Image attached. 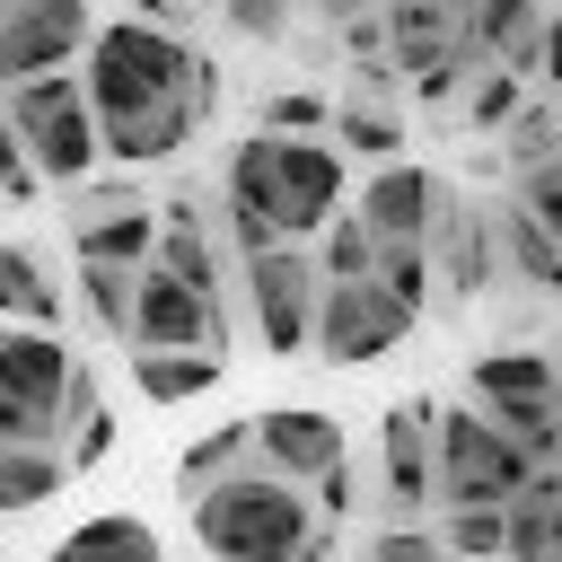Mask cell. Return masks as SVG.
<instances>
[{
    "label": "cell",
    "mask_w": 562,
    "mask_h": 562,
    "mask_svg": "<svg viewBox=\"0 0 562 562\" xmlns=\"http://www.w3.org/2000/svg\"><path fill=\"white\" fill-rule=\"evenodd\" d=\"M79 79H88L105 158H114L123 176L176 158V149L220 114V61H202L176 26H149V18H114V26H97Z\"/></svg>",
    "instance_id": "cell-1"
},
{
    "label": "cell",
    "mask_w": 562,
    "mask_h": 562,
    "mask_svg": "<svg viewBox=\"0 0 562 562\" xmlns=\"http://www.w3.org/2000/svg\"><path fill=\"white\" fill-rule=\"evenodd\" d=\"M184 509H193L202 553H220V562H325L334 553V527L316 518V501L299 483H281L272 465H246Z\"/></svg>",
    "instance_id": "cell-2"
},
{
    "label": "cell",
    "mask_w": 562,
    "mask_h": 562,
    "mask_svg": "<svg viewBox=\"0 0 562 562\" xmlns=\"http://www.w3.org/2000/svg\"><path fill=\"white\" fill-rule=\"evenodd\" d=\"M430 430H439V501H448V509H509V501L544 474L483 404H439Z\"/></svg>",
    "instance_id": "cell-3"
},
{
    "label": "cell",
    "mask_w": 562,
    "mask_h": 562,
    "mask_svg": "<svg viewBox=\"0 0 562 562\" xmlns=\"http://www.w3.org/2000/svg\"><path fill=\"white\" fill-rule=\"evenodd\" d=\"M9 114H18L26 158H35L44 184H88V167L105 158V132H97V105H88V79L79 70H53V79L9 88Z\"/></svg>",
    "instance_id": "cell-4"
},
{
    "label": "cell",
    "mask_w": 562,
    "mask_h": 562,
    "mask_svg": "<svg viewBox=\"0 0 562 562\" xmlns=\"http://www.w3.org/2000/svg\"><path fill=\"white\" fill-rule=\"evenodd\" d=\"M237 281H246V307H255V342H263L272 360H290V351H316L325 272H316L299 246H272V255L237 263Z\"/></svg>",
    "instance_id": "cell-5"
},
{
    "label": "cell",
    "mask_w": 562,
    "mask_h": 562,
    "mask_svg": "<svg viewBox=\"0 0 562 562\" xmlns=\"http://www.w3.org/2000/svg\"><path fill=\"white\" fill-rule=\"evenodd\" d=\"M88 44H97V0H26L0 26V97L26 88V79H53L70 61H88Z\"/></svg>",
    "instance_id": "cell-6"
},
{
    "label": "cell",
    "mask_w": 562,
    "mask_h": 562,
    "mask_svg": "<svg viewBox=\"0 0 562 562\" xmlns=\"http://www.w3.org/2000/svg\"><path fill=\"white\" fill-rule=\"evenodd\" d=\"M404 334H413V316H404L378 281H325V307H316V360H325V369H369V360H386Z\"/></svg>",
    "instance_id": "cell-7"
},
{
    "label": "cell",
    "mask_w": 562,
    "mask_h": 562,
    "mask_svg": "<svg viewBox=\"0 0 562 562\" xmlns=\"http://www.w3.org/2000/svg\"><path fill=\"white\" fill-rule=\"evenodd\" d=\"M158 228H167V220H158L132 184H79V202H70V255H79V263H123V272H149Z\"/></svg>",
    "instance_id": "cell-8"
},
{
    "label": "cell",
    "mask_w": 562,
    "mask_h": 562,
    "mask_svg": "<svg viewBox=\"0 0 562 562\" xmlns=\"http://www.w3.org/2000/svg\"><path fill=\"white\" fill-rule=\"evenodd\" d=\"M430 395H404V404H386V422H378V492H386V509H395V527H422V501H439V430H430Z\"/></svg>",
    "instance_id": "cell-9"
},
{
    "label": "cell",
    "mask_w": 562,
    "mask_h": 562,
    "mask_svg": "<svg viewBox=\"0 0 562 562\" xmlns=\"http://www.w3.org/2000/svg\"><path fill=\"white\" fill-rule=\"evenodd\" d=\"M220 342H228V307L220 299H202V290H184L176 272H140V316H132V351H211L220 360Z\"/></svg>",
    "instance_id": "cell-10"
},
{
    "label": "cell",
    "mask_w": 562,
    "mask_h": 562,
    "mask_svg": "<svg viewBox=\"0 0 562 562\" xmlns=\"http://www.w3.org/2000/svg\"><path fill=\"white\" fill-rule=\"evenodd\" d=\"M79 351L61 334H35V325H0V395L9 404H35L53 422H70V395H79Z\"/></svg>",
    "instance_id": "cell-11"
},
{
    "label": "cell",
    "mask_w": 562,
    "mask_h": 562,
    "mask_svg": "<svg viewBox=\"0 0 562 562\" xmlns=\"http://www.w3.org/2000/svg\"><path fill=\"white\" fill-rule=\"evenodd\" d=\"M272 176H281V237H325L342 220V158L325 140H281L272 132Z\"/></svg>",
    "instance_id": "cell-12"
},
{
    "label": "cell",
    "mask_w": 562,
    "mask_h": 562,
    "mask_svg": "<svg viewBox=\"0 0 562 562\" xmlns=\"http://www.w3.org/2000/svg\"><path fill=\"white\" fill-rule=\"evenodd\" d=\"M342 457H351V448H342V422H334V413H316V404H272V413H255V465H272L281 483H325Z\"/></svg>",
    "instance_id": "cell-13"
},
{
    "label": "cell",
    "mask_w": 562,
    "mask_h": 562,
    "mask_svg": "<svg viewBox=\"0 0 562 562\" xmlns=\"http://www.w3.org/2000/svg\"><path fill=\"white\" fill-rule=\"evenodd\" d=\"M439 202H448V184L430 176V167H413V158H395V167H378L369 184H360V228L378 237V246H430V220H439Z\"/></svg>",
    "instance_id": "cell-14"
},
{
    "label": "cell",
    "mask_w": 562,
    "mask_h": 562,
    "mask_svg": "<svg viewBox=\"0 0 562 562\" xmlns=\"http://www.w3.org/2000/svg\"><path fill=\"white\" fill-rule=\"evenodd\" d=\"M492 246H501V228L474 211V202H439V220H430V263H439V290L448 299H474L483 281H492Z\"/></svg>",
    "instance_id": "cell-15"
},
{
    "label": "cell",
    "mask_w": 562,
    "mask_h": 562,
    "mask_svg": "<svg viewBox=\"0 0 562 562\" xmlns=\"http://www.w3.org/2000/svg\"><path fill=\"white\" fill-rule=\"evenodd\" d=\"M386 44H395V61H404L413 79L439 70V61H457V53H474L457 0H386Z\"/></svg>",
    "instance_id": "cell-16"
},
{
    "label": "cell",
    "mask_w": 562,
    "mask_h": 562,
    "mask_svg": "<svg viewBox=\"0 0 562 562\" xmlns=\"http://www.w3.org/2000/svg\"><path fill=\"white\" fill-rule=\"evenodd\" d=\"M158 272H176L184 290H202V299H220L228 290V263H220V246H211V220H202V193H167V228H158V255H149Z\"/></svg>",
    "instance_id": "cell-17"
},
{
    "label": "cell",
    "mask_w": 562,
    "mask_h": 562,
    "mask_svg": "<svg viewBox=\"0 0 562 562\" xmlns=\"http://www.w3.org/2000/svg\"><path fill=\"white\" fill-rule=\"evenodd\" d=\"M544 26H553V18H544V0H474V9H465L474 53H483L492 70H518V79L544 61Z\"/></svg>",
    "instance_id": "cell-18"
},
{
    "label": "cell",
    "mask_w": 562,
    "mask_h": 562,
    "mask_svg": "<svg viewBox=\"0 0 562 562\" xmlns=\"http://www.w3.org/2000/svg\"><path fill=\"white\" fill-rule=\"evenodd\" d=\"M474 404L483 413H509V404H562V360L553 351H483L465 369Z\"/></svg>",
    "instance_id": "cell-19"
},
{
    "label": "cell",
    "mask_w": 562,
    "mask_h": 562,
    "mask_svg": "<svg viewBox=\"0 0 562 562\" xmlns=\"http://www.w3.org/2000/svg\"><path fill=\"white\" fill-rule=\"evenodd\" d=\"M0 325H35V334H61V281L44 272L35 246H0Z\"/></svg>",
    "instance_id": "cell-20"
},
{
    "label": "cell",
    "mask_w": 562,
    "mask_h": 562,
    "mask_svg": "<svg viewBox=\"0 0 562 562\" xmlns=\"http://www.w3.org/2000/svg\"><path fill=\"white\" fill-rule=\"evenodd\" d=\"M44 562H167V544L149 536V518L132 509H105V518H79Z\"/></svg>",
    "instance_id": "cell-21"
},
{
    "label": "cell",
    "mask_w": 562,
    "mask_h": 562,
    "mask_svg": "<svg viewBox=\"0 0 562 562\" xmlns=\"http://www.w3.org/2000/svg\"><path fill=\"white\" fill-rule=\"evenodd\" d=\"M509 562H562V474L553 465L509 501Z\"/></svg>",
    "instance_id": "cell-22"
},
{
    "label": "cell",
    "mask_w": 562,
    "mask_h": 562,
    "mask_svg": "<svg viewBox=\"0 0 562 562\" xmlns=\"http://www.w3.org/2000/svg\"><path fill=\"white\" fill-rule=\"evenodd\" d=\"M132 386L149 404H193L220 386V360L211 351H132Z\"/></svg>",
    "instance_id": "cell-23"
},
{
    "label": "cell",
    "mask_w": 562,
    "mask_h": 562,
    "mask_svg": "<svg viewBox=\"0 0 562 562\" xmlns=\"http://www.w3.org/2000/svg\"><path fill=\"white\" fill-rule=\"evenodd\" d=\"M255 465V422H220V430H202L193 448H184V501H202L211 483H228V474H246Z\"/></svg>",
    "instance_id": "cell-24"
},
{
    "label": "cell",
    "mask_w": 562,
    "mask_h": 562,
    "mask_svg": "<svg viewBox=\"0 0 562 562\" xmlns=\"http://www.w3.org/2000/svg\"><path fill=\"white\" fill-rule=\"evenodd\" d=\"M61 483H70V457L61 448H0V518L44 509Z\"/></svg>",
    "instance_id": "cell-25"
},
{
    "label": "cell",
    "mask_w": 562,
    "mask_h": 562,
    "mask_svg": "<svg viewBox=\"0 0 562 562\" xmlns=\"http://www.w3.org/2000/svg\"><path fill=\"white\" fill-rule=\"evenodd\" d=\"M79 307H88V325H97V334L132 342V316H140V272H123V263H79Z\"/></svg>",
    "instance_id": "cell-26"
},
{
    "label": "cell",
    "mask_w": 562,
    "mask_h": 562,
    "mask_svg": "<svg viewBox=\"0 0 562 562\" xmlns=\"http://www.w3.org/2000/svg\"><path fill=\"white\" fill-rule=\"evenodd\" d=\"M492 228H501V246H509L518 281H527V290H553V299H562V246H553V237H544V228H536V220H527L518 202H509V211H501Z\"/></svg>",
    "instance_id": "cell-27"
},
{
    "label": "cell",
    "mask_w": 562,
    "mask_h": 562,
    "mask_svg": "<svg viewBox=\"0 0 562 562\" xmlns=\"http://www.w3.org/2000/svg\"><path fill=\"white\" fill-rule=\"evenodd\" d=\"M334 132H342V149H360V158H378V167H395V149H404V123H395L378 97H342V105H334Z\"/></svg>",
    "instance_id": "cell-28"
},
{
    "label": "cell",
    "mask_w": 562,
    "mask_h": 562,
    "mask_svg": "<svg viewBox=\"0 0 562 562\" xmlns=\"http://www.w3.org/2000/svg\"><path fill=\"white\" fill-rule=\"evenodd\" d=\"M430 272H439V263H430V246H378V272H369V281H378L404 316H422V307H430V290H439Z\"/></svg>",
    "instance_id": "cell-29"
},
{
    "label": "cell",
    "mask_w": 562,
    "mask_h": 562,
    "mask_svg": "<svg viewBox=\"0 0 562 562\" xmlns=\"http://www.w3.org/2000/svg\"><path fill=\"white\" fill-rule=\"evenodd\" d=\"M105 448H114V413L97 404V378H79V395H70V430H61V457H70V474H88V465H105Z\"/></svg>",
    "instance_id": "cell-30"
},
{
    "label": "cell",
    "mask_w": 562,
    "mask_h": 562,
    "mask_svg": "<svg viewBox=\"0 0 562 562\" xmlns=\"http://www.w3.org/2000/svg\"><path fill=\"white\" fill-rule=\"evenodd\" d=\"M439 544L457 562H509V509H448L439 518Z\"/></svg>",
    "instance_id": "cell-31"
},
{
    "label": "cell",
    "mask_w": 562,
    "mask_h": 562,
    "mask_svg": "<svg viewBox=\"0 0 562 562\" xmlns=\"http://www.w3.org/2000/svg\"><path fill=\"white\" fill-rule=\"evenodd\" d=\"M316 272H325V281H369V272H378V237L360 228V211H342V220L325 228V246H316Z\"/></svg>",
    "instance_id": "cell-32"
},
{
    "label": "cell",
    "mask_w": 562,
    "mask_h": 562,
    "mask_svg": "<svg viewBox=\"0 0 562 562\" xmlns=\"http://www.w3.org/2000/svg\"><path fill=\"white\" fill-rule=\"evenodd\" d=\"M518 105H527V79L518 70H483L474 97H465V123L474 132H501V123H518Z\"/></svg>",
    "instance_id": "cell-33"
},
{
    "label": "cell",
    "mask_w": 562,
    "mask_h": 562,
    "mask_svg": "<svg viewBox=\"0 0 562 562\" xmlns=\"http://www.w3.org/2000/svg\"><path fill=\"white\" fill-rule=\"evenodd\" d=\"M509 158H518V176L544 167V158H562V114H553V105H518V123H509Z\"/></svg>",
    "instance_id": "cell-34"
},
{
    "label": "cell",
    "mask_w": 562,
    "mask_h": 562,
    "mask_svg": "<svg viewBox=\"0 0 562 562\" xmlns=\"http://www.w3.org/2000/svg\"><path fill=\"white\" fill-rule=\"evenodd\" d=\"M35 158H26V132H18V114H9V97H0V202H35Z\"/></svg>",
    "instance_id": "cell-35"
},
{
    "label": "cell",
    "mask_w": 562,
    "mask_h": 562,
    "mask_svg": "<svg viewBox=\"0 0 562 562\" xmlns=\"http://www.w3.org/2000/svg\"><path fill=\"white\" fill-rule=\"evenodd\" d=\"M518 211L562 246V158H544V167H527V176H518Z\"/></svg>",
    "instance_id": "cell-36"
},
{
    "label": "cell",
    "mask_w": 562,
    "mask_h": 562,
    "mask_svg": "<svg viewBox=\"0 0 562 562\" xmlns=\"http://www.w3.org/2000/svg\"><path fill=\"white\" fill-rule=\"evenodd\" d=\"M316 123H334V105H325L316 88H281V97H263V132L299 140V132H316Z\"/></svg>",
    "instance_id": "cell-37"
},
{
    "label": "cell",
    "mask_w": 562,
    "mask_h": 562,
    "mask_svg": "<svg viewBox=\"0 0 562 562\" xmlns=\"http://www.w3.org/2000/svg\"><path fill=\"white\" fill-rule=\"evenodd\" d=\"M228 26H237L246 44H281V26H290V0H228Z\"/></svg>",
    "instance_id": "cell-38"
},
{
    "label": "cell",
    "mask_w": 562,
    "mask_h": 562,
    "mask_svg": "<svg viewBox=\"0 0 562 562\" xmlns=\"http://www.w3.org/2000/svg\"><path fill=\"white\" fill-rule=\"evenodd\" d=\"M369 562H448V544H439L430 527H386V536L369 544Z\"/></svg>",
    "instance_id": "cell-39"
},
{
    "label": "cell",
    "mask_w": 562,
    "mask_h": 562,
    "mask_svg": "<svg viewBox=\"0 0 562 562\" xmlns=\"http://www.w3.org/2000/svg\"><path fill=\"white\" fill-rule=\"evenodd\" d=\"M351 509H360V483H351V457H342V465L316 483V518H325V527H342Z\"/></svg>",
    "instance_id": "cell-40"
},
{
    "label": "cell",
    "mask_w": 562,
    "mask_h": 562,
    "mask_svg": "<svg viewBox=\"0 0 562 562\" xmlns=\"http://www.w3.org/2000/svg\"><path fill=\"white\" fill-rule=\"evenodd\" d=\"M342 44H351V53H360V70H369V61L386 53V18H378V9H369V18H351V26H342Z\"/></svg>",
    "instance_id": "cell-41"
},
{
    "label": "cell",
    "mask_w": 562,
    "mask_h": 562,
    "mask_svg": "<svg viewBox=\"0 0 562 562\" xmlns=\"http://www.w3.org/2000/svg\"><path fill=\"white\" fill-rule=\"evenodd\" d=\"M536 79L562 88V9H553V26H544V61H536Z\"/></svg>",
    "instance_id": "cell-42"
},
{
    "label": "cell",
    "mask_w": 562,
    "mask_h": 562,
    "mask_svg": "<svg viewBox=\"0 0 562 562\" xmlns=\"http://www.w3.org/2000/svg\"><path fill=\"white\" fill-rule=\"evenodd\" d=\"M316 9H325V18H334V26H351V18H369V9H378V0H316Z\"/></svg>",
    "instance_id": "cell-43"
},
{
    "label": "cell",
    "mask_w": 562,
    "mask_h": 562,
    "mask_svg": "<svg viewBox=\"0 0 562 562\" xmlns=\"http://www.w3.org/2000/svg\"><path fill=\"white\" fill-rule=\"evenodd\" d=\"M18 9H26V0H0V26H9V18H18Z\"/></svg>",
    "instance_id": "cell-44"
},
{
    "label": "cell",
    "mask_w": 562,
    "mask_h": 562,
    "mask_svg": "<svg viewBox=\"0 0 562 562\" xmlns=\"http://www.w3.org/2000/svg\"><path fill=\"white\" fill-rule=\"evenodd\" d=\"M211 9H228V0H211Z\"/></svg>",
    "instance_id": "cell-45"
}]
</instances>
